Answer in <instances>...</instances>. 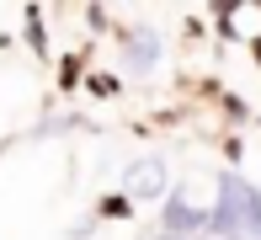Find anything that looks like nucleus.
I'll use <instances>...</instances> for the list:
<instances>
[{"mask_svg":"<svg viewBox=\"0 0 261 240\" xmlns=\"http://www.w3.org/2000/svg\"><path fill=\"white\" fill-rule=\"evenodd\" d=\"M213 230H219L224 240H261V192L245 182V176H234V171L219 176Z\"/></svg>","mask_w":261,"mask_h":240,"instance_id":"obj_1","label":"nucleus"},{"mask_svg":"<svg viewBox=\"0 0 261 240\" xmlns=\"http://www.w3.org/2000/svg\"><path fill=\"white\" fill-rule=\"evenodd\" d=\"M128 192H134V198H160L165 192V165L160 160H139L134 171H128Z\"/></svg>","mask_w":261,"mask_h":240,"instance_id":"obj_2","label":"nucleus"},{"mask_svg":"<svg viewBox=\"0 0 261 240\" xmlns=\"http://www.w3.org/2000/svg\"><path fill=\"white\" fill-rule=\"evenodd\" d=\"M197 224H213V219H203V213H197L187 198H176L171 208H165V230H171V235H181V230H197Z\"/></svg>","mask_w":261,"mask_h":240,"instance_id":"obj_3","label":"nucleus"},{"mask_svg":"<svg viewBox=\"0 0 261 240\" xmlns=\"http://www.w3.org/2000/svg\"><path fill=\"white\" fill-rule=\"evenodd\" d=\"M155 240H176V235H155Z\"/></svg>","mask_w":261,"mask_h":240,"instance_id":"obj_4","label":"nucleus"}]
</instances>
